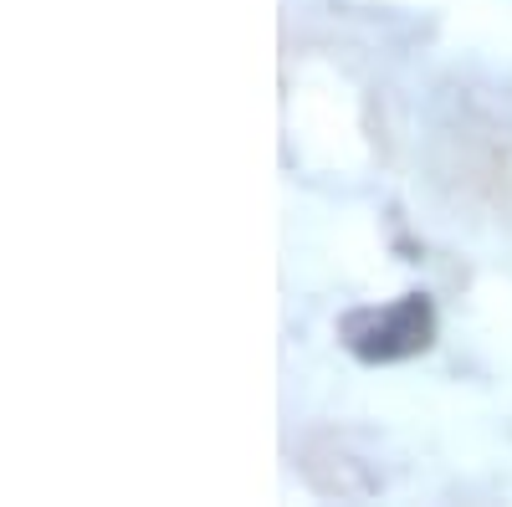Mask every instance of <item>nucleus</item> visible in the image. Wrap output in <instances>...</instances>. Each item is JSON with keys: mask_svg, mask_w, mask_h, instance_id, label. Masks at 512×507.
<instances>
[{"mask_svg": "<svg viewBox=\"0 0 512 507\" xmlns=\"http://www.w3.org/2000/svg\"><path fill=\"white\" fill-rule=\"evenodd\" d=\"M344 333L364 364H400L436 344V303L425 292H405L400 303L379 308V313H354Z\"/></svg>", "mask_w": 512, "mask_h": 507, "instance_id": "1", "label": "nucleus"}, {"mask_svg": "<svg viewBox=\"0 0 512 507\" xmlns=\"http://www.w3.org/2000/svg\"><path fill=\"white\" fill-rule=\"evenodd\" d=\"M303 472H308V482L323 497H338V502H359V497L379 492V477L364 467V461H354L344 446H333V441H308L303 446Z\"/></svg>", "mask_w": 512, "mask_h": 507, "instance_id": "2", "label": "nucleus"}]
</instances>
